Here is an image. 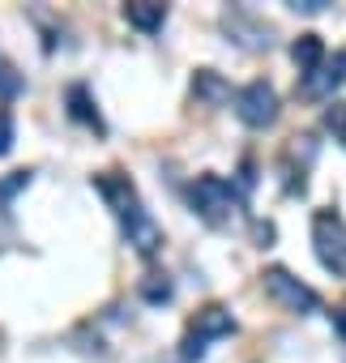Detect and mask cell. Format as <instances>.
Wrapping results in <instances>:
<instances>
[{"label":"cell","instance_id":"1","mask_svg":"<svg viewBox=\"0 0 346 363\" xmlns=\"http://www.w3.org/2000/svg\"><path fill=\"white\" fill-rule=\"evenodd\" d=\"M189 206L210 227H231L235 214L244 210V193L235 184H227L223 175H197L193 184H189Z\"/></svg>","mask_w":346,"mask_h":363},{"label":"cell","instance_id":"2","mask_svg":"<svg viewBox=\"0 0 346 363\" xmlns=\"http://www.w3.org/2000/svg\"><path fill=\"white\" fill-rule=\"evenodd\" d=\"M312 252L333 278H346V218L337 210L312 214Z\"/></svg>","mask_w":346,"mask_h":363},{"label":"cell","instance_id":"3","mask_svg":"<svg viewBox=\"0 0 346 363\" xmlns=\"http://www.w3.org/2000/svg\"><path fill=\"white\" fill-rule=\"evenodd\" d=\"M231 333H235V316H231L223 303H206V308L189 320V333H184V342H180V354H184L189 363H197V359H206V350H210L214 337H231Z\"/></svg>","mask_w":346,"mask_h":363},{"label":"cell","instance_id":"4","mask_svg":"<svg viewBox=\"0 0 346 363\" xmlns=\"http://www.w3.org/2000/svg\"><path fill=\"white\" fill-rule=\"evenodd\" d=\"M261 286H265V295H269L278 308H286V312H295V316H308V312L320 308V295H316L308 282H299L291 269H282V265H269V269L261 274Z\"/></svg>","mask_w":346,"mask_h":363},{"label":"cell","instance_id":"5","mask_svg":"<svg viewBox=\"0 0 346 363\" xmlns=\"http://www.w3.org/2000/svg\"><path fill=\"white\" fill-rule=\"evenodd\" d=\"M235 116L248 124V128H269L278 120V90L269 82H248L240 94H235Z\"/></svg>","mask_w":346,"mask_h":363},{"label":"cell","instance_id":"6","mask_svg":"<svg viewBox=\"0 0 346 363\" xmlns=\"http://www.w3.org/2000/svg\"><path fill=\"white\" fill-rule=\"evenodd\" d=\"M120 223V235H124V244H133L141 257H154L158 248H162V227L145 214V206H133L124 218H116Z\"/></svg>","mask_w":346,"mask_h":363},{"label":"cell","instance_id":"7","mask_svg":"<svg viewBox=\"0 0 346 363\" xmlns=\"http://www.w3.org/2000/svg\"><path fill=\"white\" fill-rule=\"evenodd\" d=\"M342 82H346V48L333 52L316 73H308V77L299 82V94L312 99V103H320V99H333V90H337Z\"/></svg>","mask_w":346,"mask_h":363},{"label":"cell","instance_id":"8","mask_svg":"<svg viewBox=\"0 0 346 363\" xmlns=\"http://www.w3.org/2000/svg\"><path fill=\"white\" fill-rule=\"evenodd\" d=\"M94 189H99V197L107 201V210H111L116 218H124L133 206H141V197H137V189H133V179L120 175V171H103V175H94Z\"/></svg>","mask_w":346,"mask_h":363},{"label":"cell","instance_id":"9","mask_svg":"<svg viewBox=\"0 0 346 363\" xmlns=\"http://www.w3.org/2000/svg\"><path fill=\"white\" fill-rule=\"evenodd\" d=\"M223 30H227L240 48H248V52L269 48V26H257L248 9H231V13H223Z\"/></svg>","mask_w":346,"mask_h":363},{"label":"cell","instance_id":"10","mask_svg":"<svg viewBox=\"0 0 346 363\" xmlns=\"http://www.w3.org/2000/svg\"><path fill=\"white\" fill-rule=\"evenodd\" d=\"M124 22L137 26L141 35H154L167 22V5H162V0H128V5H124Z\"/></svg>","mask_w":346,"mask_h":363},{"label":"cell","instance_id":"11","mask_svg":"<svg viewBox=\"0 0 346 363\" xmlns=\"http://www.w3.org/2000/svg\"><path fill=\"white\" fill-rule=\"evenodd\" d=\"M65 103H69V116L77 120V124H86V128H94V133H103V116H99V107H94V99H90V86H69V94H65Z\"/></svg>","mask_w":346,"mask_h":363},{"label":"cell","instance_id":"12","mask_svg":"<svg viewBox=\"0 0 346 363\" xmlns=\"http://www.w3.org/2000/svg\"><path fill=\"white\" fill-rule=\"evenodd\" d=\"M291 60L299 65V73L308 77V73H316L320 65H325V43H320V35H299L295 43H291Z\"/></svg>","mask_w":346,"mask_h":363},{"label":"cell","instance_id":"13","mask_svg":"<svg viewBox=\"0 0 346 363\" xmlns=\"http://www.w3.org/2000/svg\"><path fill=\"white\" fill-rule=\"evenodd\" d=\"M227 82L214 73V69H197V77H193V99L197 103H210V107H218V103H227Z\"/></svg>","mask_w":346,"mask_h":363},{"label":"cell","instance_id":"14","mask_svg":"<svg viewBox=\"0 0 346 363\" xmlns=\"http://www.w3.org/2000/svg\"><path fill=\"white\" fill-rule=\"evenodd\" d=\"M30 179H35V171H30V167H22V171H9L5 179H0V214H9V201H13L22 189H30Z\"/></svg>","mask_w":346,"mask_h":363},{"label":"cell","instance_id":"15","mask_svg":"<svg viewBox=\"0 0 346 363\" xmlns=\"http://www.w3.org/2000/svg\"><path fill=\"white\" fill-rule=\"evenodd\" d=\"M22 90H26V77L18 73V65H13V60L0 56V103H13Z\"/></svg>","mask_w":346,"mask_h":363},{"label":"cell","instance_id":"16","mask_svg":"<svg viewBox=\"0 0 346 363\" xmlns=\"http://www.w3.org/2000/svg\"><path fill=\"white\" fill-rule=\"evenodd\" d=\"M141 299H145V303H167V299H171V282H167V274H150V278H141Z\"/></svg>","mask_w":346,"mask_h":363},{"label":"cell","instance_id":"17","mask_svg":"<svg viewBox=\"0 0 346 363\" xmlns=\"http://www.w3.org/2000/svg\"><path fill=\"white\" fill-rule=\"evenodd\" d=\"M325 128L333 133L337 145H346V103H329L325 107Z\"/></svg>","mask_w":346,"mask_h":363},{"label":"cell","instance_id":"18","mask_svg":"<svg viewBox=\"0 0 346 363\" xmlns=\"http://www.w3.org/2000/svg\"><path fill=\"white\" fill-rule=\"evenodd\" d=\"M9 150H13V116H9V107H0V158Z\"/></svg>","mask_w":346,"mask_h":363},{"label":"cell","instance_id":"19","mask_svg":"<svg viewBox=\"0 0 346 363\" xmlns=\"http://www.w3.org/2000/svg\"><path fill=\"white\" fill-rule=\"evenodd\" d=\"M252 240H257V248H269L274 244V227L269 223H252Z\"/></svg>","mask_w":346,"mask_h":363},{"label":"cell","instance_id":"20","mask_svg":"<svg viewBox=\"0 0 346 363\" xmlns=\"http://www.w3.org/2000/svg\"><path fill=\"white\" fill-rule=\"evenodd\" d=\"M325 5H329V0H291V9H295V13H320Z\"/></svg>","mask_w":346,"mask_h":363},{"label":"cell","instance_id":"21","mask_svg":"<svg viewBox=\"0 0 346 363\" xmlns=\"http://www.w3.org/2000/svg\"><path fill=\"white\" fill-rule=\"evenodd\" d=\"M333 329H337V333H342V342H346V308H337V312H333Z\"/></svg>","mask_w":346,"mask_h":363},{"label":"cell","instance_id":"22","mask_svg":"<svg viewBox=\"0 0 346 363\" xmlns=\"http://www.w3.org/2000/svg\"><path fill=\"white\" fill-rule=\"evenodd\" d=\"M0 252H5V240H0Z\"/></svg>","mask_w":346,"mask_h":363}]
</instances>
